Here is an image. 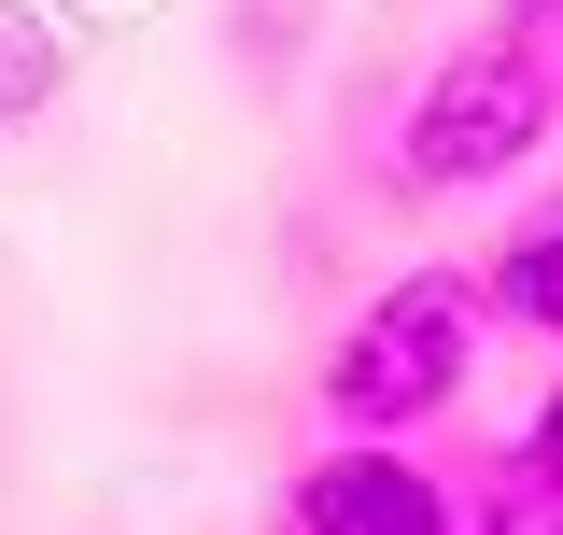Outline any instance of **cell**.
I'll use <instances>...</instances> for the list:
<instances>
[{
    "label": "cell",
    "mask_w": 563,
    "mask_h": 535,
    "mask_svg": "<svg viewBox=\"0 0 563 535\" xmlns=\"http://www.w3.org/2000/svg\"><path fill=\"white\" fill-rule=\"evenodd\" d=\"M479 338H493V282L479 268H395L352 310V338L324 352V423L339 437H409V423H437V408L465 395Z\"/></svg>",
    "instance_id": "cell-1"
},
{
    "label": "cell",
    "mask_w": 563,
    "mask_h": 535,
    "mask_svg": "<svg viewBox=\"0 0 563 535\" xmlns=\"http://www.w3.org/2000/svg\"><path fill=\"white\" fill-rule=\"evenodd\" d=\"M563 128V70L521 43V29H479V43H451V57L409 85V113H395V184L422 198H465V184H507V170H536Z\"/></svg>",
    "instance_id": "cell-2"
},
{
    "label": "cell",
    "mask_w": 563,
    "mask_h": 535,
    "mask_svg": "<svg viewBox=\"0 0 563 535\" xmlns=\"http://www.w3.org/2000/svg\"><path fill=\"white\" fill-rule=\"evenodd\" d=\"M282 535H465V522H451V493H437L409 451L352 437V451H324V466L282 493Z\"/></svg>",
    "instance_id": "cell-3"
},
{
    "label": "cell",
    "mask_w": 563,
    "mask_h": 535,
    "mask_svg": "<svg viewBox=\"0 0 563 535\" xmlns=\"http://www.w3.org/2000/svg\"><path fill=\"white\" fill-rule=\"evenodd\" d=\"M479 282H493V310H507L521 338H563V211H550V226H521Z\"/></svg>",
    "instance_id": "cell-4"
},
{
    "label": "cell",
    "mask_w": 563,
    "mask_h": 535,
    "mask_svg": "<svg viewBox=\"0 0 563 535\" xmlns=\"http://www.w3.org/2000/svg\"><path fill=\"white\" fill-rule=\"evenodd\" d=\"M57 99V29L43 14H0V128H29Z\"/></svg>",
    "instance_id": "cell-5"
},
{
    "label": "cell",
    "mask_w": 563,
    "mask_h": 535,
    "mask_svg": "<svg viewBox=\"0 0 563 535\" xmlns=\"http://www.w3.org/2000/svg\"><path fill=\"white\" fill-rule=\"evenodd\" d=\"M479 535H563V493H550L536 466H521V479H507V493L479 507Z\"/></svg>",
    "instance_id": "cell-6"
},
{
    "label": "cell",
    "mask_w": 563,
    "mask_h": 535,
    "mask_svg": "<svg viewBox=\"0 0 563 535\" xmlns=\"http://www.w3.org/2000/svg\"><path fill=\"white\" fill-rule=\"evenodd\" d=\"M296 29H310V0H254V70L296 57Z\"/></svg>",
    "instance_id": "cell-7"
},
{
    "label": "cell",
    "mask_w": 563,
    "mask_h": 535,
    "mask_svg": "<svg viewBox=\"0 0 563 535\" xmlns=\"http://www.w3.org/2000/svg\"><path fill=\"white\" fill-rule=\"evenodd\" d=\"M521 466H536V479H550V493H563V395L536 408V437H521Z\"/></svg>",
    "instance_id": "cell-8"
},
{
    "label": "cell",
    "mask_w": 563,
    "mask_h": 535,
    "mask_svg": "<svg viewBox=\"0 0 563 535\" xmlns=\"http://www.w3.org/2000/svg\"><path fill=\"white\" fill-rule=\"evenodd\" d=\"M507 29H521L536 57H563V0H507Z\"/></svg>",
    "instance_id": "cell-9"
},
{
    "label": "cell",
    "mask_w": 563,
    "mask_h": 535,
    "mask_svg": "<svg viewBox=\"0 0 563 535\" xmlns=\"http://www.w3.org/2000/svg\"><path fill=\"white\" fill-rule=\"evenodd\" d=\"M550 70H563V57H550Z\"/></svg>",
    "instance_id": "cell-10"
}]
</instances>
